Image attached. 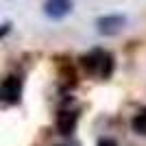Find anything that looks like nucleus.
Instances as JSON below:
<instances>
[{
	"mask_svg": "<svg viewBox=\"0 0 146 146\" xmlns=\"http://www.w3.org/2000/svg\"><path fill=\"white\" fill-rule=\"evenodd\" d=\"M76 127V113H70V111H61L59 118H57V129H59L63 135H70Z\"/></svg>",
	"mask_w": 146,
	"mask_h": 146,
	"instance_id": "39448f33",
	"label": "nucleus"
},
{
	"mask_svg": "<svg viewBox=\"0 0 146 146\" xmlns=\"http://www.w3.org/2000/svg\"><path fill=\"white\" fill-rule=\"evenodd\" d=\"M124 24H127V18L124 15H103V18L96 20V29L100 35H118L122 29H124Z\"/></svg>",
	"mask_w": 146,
	"mask_h": 146,
	"instance_id": "7ed1b4c3",
	"label": "nucleus"
},
{
	"mask_svg": "<svg viewBox=\"0 0 146 146\" xmlns=\"http://www.w3.org/2000/svg\"><path fill=\"white\" fill-rule=\"evenodd\" d=\"M9 31H11V24H9V22H5V24H0V39H2V37H5L7 33H9Z\"/></svg>",
	"mask_w": 146,
	"mask_h": 146,
	"instance_id": "0eeeda50",
	"label": "nucleus"
},
{
	"mask_svg": "<svg viewBox=\"0 0 146 146\" xmlns=\"http://www.w3.org/2000/svg\"><path fill=\"white\" fill-rule=\"evenodd\" d=\"M98 146H118L113 140H109V137H105V140H100L98 142Z\"/></svg>",
	"mask_w": 146,
	"mask_h": 146,
	"instance_id": "6e6552de",
	"label": "nucleus"
},
{
	"mask_svg": "<svg viewBox=\"0 0 146 146\" xmlns=\"http://www.w3.org/2000/svg\"><path fill=\"white\" fill-rule=\"evenodd\" d=\"M81 63L90 74H103V76H109L111 74V68H113V59H111L109 52L105 50H92L87 55L81 57Z\"/></svg>",
	"mask_w": 146,
	"mask_h": 146,
	"instance_id": "f257e3e1",
	"label": "nucleus"
},
{
	"mask_svg": "<svg viewBox=\"0 0 146 146\" xmlns=\"http://www.w3.org/2000/svg\"><path fill=\"white\" fill-rule=\"evenodd\" d=\"M133 131L140 135H146V111H142L133 118Z\"/></svg>",
	"mask_w": 146,
	"mask_h": 146,
	"instance_id": "423d86ee",
	"label": "nucleus"
},
{
	"mask_svg": "<svg viewBox=\"0 0 146 146\" xmlns=\"http://www.w3.org/2000/svg\"><path fill=\"white\" fill-rule=\"evenodd\" d=\"M72 7H74L72 0H46L44 2V13L50 20H61L72 11Z\"/></svg>",
	"mask_w": 146,
	"mask_h": 146,
	"instance_id": "20e7f679",
	"label": "nucleus"
},
{
	"mask_svg": "<svg viewBox=\"0 0 146 146\" xmlns=\"http://www.w3.org/2000/svg\"><path fill=\"white\" fill-rule=\"evenodd\" d=\"M20 96H22V81H20V76H7L0 83V100L13 105L20 100Z\"/></svg>",
	"mask_w": 146,
	"mask_h": 146,
	"instance_id": "f03ea898",
	"label": "nucleus"
}]
</instances>
